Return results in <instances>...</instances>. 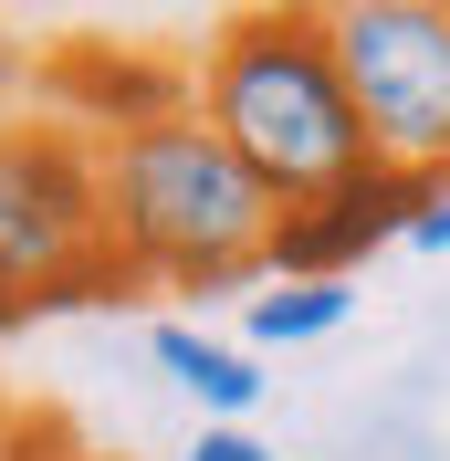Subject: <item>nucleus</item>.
Returning <instances> with one entry per match:
<instances>
[{
	"label": "nucleus",
	"instance_id": "obj_8",
	"mask_svg": "<svg viewBox=\"0 0 450 461\" xmlns=\"http://www.w3.org/2000/svg\"><path fill=\"white\" fill-rule=\"evenodd\" d=\"M356 315V284H252L241 294V346L273 357V346H314Z\"/></svg>",
	"mask_w": 450,
	"mask_h": 461
},
{
	"label": "nucleus",
	"instance_id": "obj_5",
	"mask_svg": "<svg viewBox=\"0 0 450 461\" xmlns=\"http://www.w3.org/2000/svg\"><path fill=\"white\" fill-rule=\"evenodd\" d=\"M419 200H429V178H419V168L366 158L356 178L314 189V200H293V210L273 221V241H262V284H356V273L388 252V241H409Z\"/></svg>",
	"mask_w": 450,
	"mask_h": 461
},
{
	"label": "nucleus",
	"instance_id": "obj_7",
	"mask_svg": "<svg viewBox=\"0 0 450 461\" xmlns=\"http://www.w3.org/2000/svg\"><path fill=\"white\" fill-rule=\"evenodd\" d=\"M147 357H158V377H168L199 420H252L262 388H273V377H262V357H252L241 336H210V325H178V315L147 325Z\"/></svg>",
	"mask_w": 450,
	"mask_h": 461
},
{
	"label": "nucleus",
	"instance_id": "obj_1",
	"mask_svg": "<svg viewBox=\"0 0 450 461\" xmlns=\"http://www.w3.org/2000/svg\"><path fill=\"white\" fill-rule=\"evenodd\" d=\"M189 115L220 126V147L273 189L283 210L366 168V126L346 95L336 32L314 0H241L189 53Z\"/></svg>",
	"mask_w": 450,
	"mask_h": 461
},
{
	"label": "nucleus",
	"instance_id": "obj_9",
	"mask_svg": "<svg viewBox=\"0 0 450 461\" xmlns=\"http://www.w3.org/2000/svg\"><path fill=\"white\" fill-rule=\"evenodd\" d=\"M189 461H283V451H273V440H252V420H199Z\"/></svg>",
	"mask_w": 450,
	"mask_h": 461
},
{
	"label": "nucleus",
	"instance_id": "obj_3",
	"mask_svg": "<svg viewBox=\"0 0 450 461\" xmlns=\"http://www.w3.org/2000/svg\"><path fill=\"white\" fill-rule=\"evenodd\" d=\"M147 294L105 230V137L53 105H0V336Z\"/></svg>",
	"mask_w": 450,
	"mask_h": 461
},
{
	"label": "nucleus",
	"instance_id": "obj_2",
	"mask_svg": "<svg viewBox=\"0 0 450 461\" xmlns=\"http://www.w3.org/2000/svg\"><path fill=\"white\" fill-rule=\"evenodd\" d=\"M283 200L199 115L105 137V230L147 294H252Z\"/></svg>",
	"mask_w": 450,
	"mask_h": 461
},
{
	"label": "nucleus",
	"instance_id": "obj_4",
	"mask_svg": "<svg viewBox=\"0 0 450 461\" xmlns=\"http://www.w3.org/2000/svg\"><path fill=\"white\" fill-rule=\"evenodd\" d=\"M325 32H336L366 158L450 178V0H356L325 11Z\"/></svg>",
	"mask_w": 450,
	"mask_h": 461
},
{
	"label": "nucleus",
	"instance_id": "obj_6",
	"mask_svg": "<svg viewBox=\"0 0 450 461\" xmlns=\"http://www.w3.org/2000/svg\"><path fill=\"white\" fill-rule=\"evenodd\" d=\"M42 105L94 126V137H126V126H158V115H189V63L178 53H137V42H53L32 63Z\"/></svg>",
	"mask_w": 450,
	"mask_h": 461
},
{
	"label": "nucleus",
	"instance_id": "obj_10",
	"mask_svg": "<svg viewBox=\"0 0 450 461\" xmlns=\"http://www.w3.org/2000/svg\"><path fill=\"white\" fill-rule=\"evenodd\" d=\"M409 241H419V252H450V178H429V200H419V221H409Z\"/></svg>",
	"mask_w": 450,
	"mask_h": 461
},
{
	"label": "nucleus",
	"instance_id": "obj_11",
	"mask_svg": "<svg viewBox=\"0 0 450 461\" xmlns=\"http://www.w3.org/2000/svg\"><path fill=\"white\" fill-rule=\"evenodd\" d=\"M314 11H356V0H314Z\"/></svg>",
	"mask_w": 450,
	"mask_h": 461
}]
</instances>
